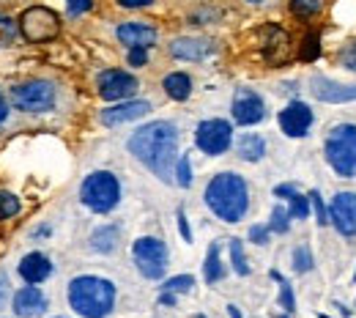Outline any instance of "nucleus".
Segmentation results:
<instances>
[{
	"instance_id": "obj_1",
	"label": "nucleus",
	"mask_w": 356,
	"mask_h": 318,
	"mask_svg": "<svg viewBox=\"0 0 356 318\" xmlns=\"http://www.w3.org/2000/svg\"><path fill=\"white\" fill-rule=\"evenodd\" d=\"M127 148L134 159H140L162 182H170L178 159V129L170 121H151L140 127L129 137Z\"/></svg>"
},
{
	"instance_id": "obj_2",
	"label": "nucleus",
	"mask_w": 356,
	"mask_h": 318,
	"mask_svg": "<svg viewBox=\"0 0 356 318\" xmlns=\"http://www.w3.org/2000/svg\"><path fill=\"white\" fill-rule=\"evenodd\" d=\"M206 206L222 220V223H238L244 220L250 209V186L238 173H217L206 186Z\"/></svg>"
},
{
	"instance_id": "obj_3",
	"label": "nucleus",
	"mask_w": 356,
	"mask_h": 318,
	"mask_svg": "<svg viewBox=\"0 0 356 318\" xmlns=\"http://www.w3.org/2000/svg\"><path fill=\"white\" fill-rule=\"evenodd\" d=\"M69 308L83 318H107L115 308V285L96 274H80L69 283Z\"/></svg>"
},
{
	"instance_id": "obj_4",
	"label": "nucleus",
	"mask_w": 356,
	"mask_h": 318,
	"mask_svg": "<svg viewBox=\"0 0 356 318\" xmlns=\"http://www.w3.org/2000/svg\"><path fill=\"white\" fill-rule=\"evenodd\" d=\"M80 200L96 214H107L121 200V182L110 170H93L80 186Z\"/></svg>"
},
{
	"instance_id": "obj_5",
	"label": "nucleus",
	"mask_w": 356,
	"mask_h": 318,
	"mask_svg": "<svg viewBox=\"0 0 356 318\" xmlns=\"http://www.w3.org/2000/svg\"><path fill=\"white\" fill-rule=\"evenodd\" d=\"M326 159L337 176L354 179L356 176V127L340 124L326 137Z\"/></svg>"
},
{
	"instance_id": "obj_6",
	"label": "nucleus",
	"mask_w": 356,
	"mask_h": 318,
	"mask_svg": "<svg viewBox=\"0 0 356 318\" xmlns=\"http://www.w3.org/2000/svg\"><path fill=\"white\" fill-rule=\"evenodd\" d=\"M19 33L31 45H47L60 33V17L47 6H31L19 17Z\"/></svg>"
},
{
	"instance_id": "obj_7",
	"label": "nucleus",
	"mask_w": 356,
	"mask_h": 318,
	"mask_svg": "<svg viewBox=\"0 0 356 318\" xmlns=\"http://www.w3.org/2000/svg\"><path fill=\"white\" fill-rule=\"evenodd\" d=\"M132 258L145 280H159L168 269V244L156 236H140L132 244Z\"/></svg>"
},
{
	"instance_id": "obj_8",
	"label": "nucleus",
	"mask_w": 356,
	"mask_h": 318,
	"mask_svg": "<svg viewBox=\"0 0 356 318\" xmlns=\"http://www.w3.org/2000/svg\"><path fill=\"white\" fill-rule=\"evenodd\" d=\"M55 86L49 80H28L11 88V104L19 113H47L55 107Z\"/></svg>"
},
{
	"instance_id": "obj_9",
	"label": "nucleus",
	"mask_w": 356,
	"mask_h": 318,
	"mask_svg": "<svg viewBox=\"0 0 356 318\" xmlns=\"http://www.w3.org/2000/svg\"><path fill=\"white\" fill-rule=\"evenodd\" d=\"M195 145L209 157H220L233 145V127L222 118L200 121L195 129Z\"/></svg>"
},
{
	"instance_id": "obj_10",
	"label": "nucleus",
	"mask_w": 356,
	"mask_h": 318,
	"mask_svg": "<svg viewBox=\"0 0 356 318\" xmlns=\"http://www.w3.org/2000/svg\"><path fill=\"white\" fill-rule=\"evenodd\" d=\"M230 113H233V121L238 127H252V124H261L266 118V104L252 88H238L233 96Z\"/></svg>"
},
{
	"instance_id": "obj_11",
	"label": "nucleus",
	"mask_w": 356,
	"mask_h": 318,
	"mask_svg": "<svg viewBox=\"0 0 356 318\" xmlns=\"http://www.w3.org/2000/svg\"><path fill=\"white\" fill-rule=\"evenodd\" d=\"M99 86V96L107 99V102H121V99H129L137 91V77L124 72V69H107L99 74L96 80Z\"/></svg>"
},
{
	"instance_id": "obj_12",
	"label": "nucleus",
	"mask_w": 356,
	"mask_h": 318,
	"mask_svg": "<svg viewBox=\"0 0 356 318\" xmlns=\"http://www.w3.org/2000/svg\"><path fill=\"white\" fill-rule=\"evenodd\" d=\"M329 223L343 236H356V192H337L329 209Z\"/></svg>"
},
{
	"instance_id": "obj_13",
	"label": "nucleus",
	"mask_w": 356,
	"mask_h": 318,
	"mask_svg": "<svg viewBox=\"0 0 356 318\" xmlns=\"http://www.w3.org/2000/svg\"><path fill=\"white\" fill-rule=\"evenodd\" d=\"M312 127V110L305 102H291L280 110V129L288 137H305Z\"/></svg>"
},
{
	"instance_id": "obj_14",
	"label": "nucleus",
	"mask_w": 356,
	"mask_h": 318,
	"mask_svg": "<svg viewBox=\"0 0 356 318\" xmlns=\"http://www.w3.org/2000/svg\"><path fill=\"white\" fill-rule=\"evenodd\" d=\"M47 308H49L47 296L42 294V288H36V285L19 288L14 294V299H11V310H14L17 318H39L47 313Z\"/></svg>"
},
{
	"instance_id": "obj_15",
	"label": "nucleus",
	"mask_w": 356,
	"mask_h": 318,
	"mask_svg": "<svg viewBox=\"0 0 356 318\" xmlns=\"http://www.w3.org/2000/svg\"><path fill=\"white\" fill-rule=\"evenodd\" d=\"M148 110H151V104H148V102H143V99L118 102V104H113V107L102 110V124H104V127H121V124H129V121L143 118Z\"/></svg>"
},
{
	"instance_id": "obj_16",
	"label": "nucleus",
	"mask_w": 356,
	"mask_h": 318,
	"mask_svg": "<svg viewBox=\"0 0 356 318\" xmlns=\"http://www.w3.org/2000/svg\"><path fill=\"white\" fill-rule=\"evenodd\" d=\"M310 91L315 99L332 102V104H343V102H354L356 99V86H343V83H334V80L321 77V74H315L310 80Z\"/></svg>"
},
{
	"instance_id": "obj_17",
	"label": "nucleus",
	"mask_w": 356,
	"mask_h": 318,
	"mask_svg": "<svg viewBox=\"0 0 356 318\" xmlns=\"http://www.w3.org/2000/svg\"><path fill=\"white\" fill-rule=\"evenodd\" d=\"M17 272L28 285H39L52 274V261L47 258L44 253H28V255H22Z\"/></svg>"
},
{
	"instance_id": "obj_18",
	"label": "nucleus",
	"mask_w": 356,
	"mask_h": 318,
	"mask_svg": "<svg viewBox=\"0 0 356 318\" xmlns=\"http://www.w3.org/2000/svg\"><path fill=\"white\" fill-rule=\"evenodd\" d=\"M115 36H118L121 45H127L129 49L132 47H151L156 42V28L148 25V22H124V25H118Z\"/></svg>"
},
{
	"instance_id": "obj_19",
	"label": "nucleus",
	"mask_w": 356,
	"mask_h": 318,
	"mask_svg": "<svg viewBox=\"0 0 356 318\" xmlns=\"http://www.w3.org/2000/svg\"><path fill=\"white\" fill-rule=\"evenodd\" d=\"M214 52V42L209 39H176L170 45V55L178 61H206Z\"/></svg>"
},
{
	"instance_id": "obj_20",
	"label": "nucleus",
	"mask_w": 356,
	"mask_h": 318,
	"mask_svg": "<svg viewBox=\"0 0 356 318\" xmlns=\"http://www.w3.org/2000/svg\"><path fill=\"white\" fill-rule=\"evenodd\" d=\"M118 239H121V230L118 225H102L90 233V250L99 253V255H107L118 247Z\"/></svg>"
},
{
	"instance_id": "obj_21",
	"label": "nucleus",
	"mask_w": 356,
	"mask_h": 318,
	"mask_svg": "<svg viewBox=\"0 0 356 318\" xmlns=\"http://www.w3.org/2000/svg\"><path fill=\"white\" fill-rule=\"evenodd\" d=\"M236 154L244 159V162H258L264 159L266 154V140L261 135H241L236 143Z\"/></svg>"
},
{
	"instance_id": "obj_22",
	"label": "nucleus",
	"mask_w": 356,
	"mask_h": 318,
	"mask_svg": "<svg viewBox=\"0 0 356 318\" xmlns=\"http://www.w3.org/2000/svg\"><path fill=\"white\" fill-rule=\"evenodd\" d=\"M162 88H165V93H168L170 99L184 102V99H189V93H192V80H189V74H184V72H170V74L162 80Z\"/></svg>"
},
{
	"instance_id": "obj_23",
	"label": "nucleus",
	"mask_w": 356,
	"mask_h": 318,
	"mask_svg": "<svg viewBox=\"0 0 356 318\" xmlns=\"http://www.w3.org/2000/svg\"><path fill=\"white\" fill-rule=\"evenodd\" d=\"M220 241H214L211 247H209V253H206V264H203V277H206V283L209 285H214V283H220L225 277V267H222V258H220Z\"/></svg>"
},
{
	"instance_id": "obj_24",
	"label": "nucleus",
	"mask_w": 356,
	"mask_h": 318,
	"mask_svg": "<svg viewBox=\"0 0 356 318\" xmlns=\"http://www.w3.org/2000/svg\"><path fill=\"white\" fill-rule=\"evenodd\" d=\"M230 261H233V272L238 274V277H247L250 274V264H247L241 239H230Z\"/></svg>"
},
{
	"instance_id": "obj_25",
	"label": "nucleus",
	"mask_w": 356,
	"mask_h": 318,
	"mask_svg": "<svg viewBox=\"0 0 356 318\" xmlns=\"http://www.w3.org/2000/svg\"><path fill=\"white\" fill-rule=\"evenodd\" d=\"M22 212V203H19V198L14 195V192H6V189H0V220H11V217H17Z\"/></svg>"
},
{
	"instance_id": "obj_26",
	"label": "nucleus",
	"mask_w": 356,
	"mask_h": 318,
	"mask_svg": "<svg viewBox=\"0 0 356 318\" xmlns=\"http://www.w3.org/2000/svg\"><path fill=\"white\" fill-rule=\"evenodd\" d=\"M291 209H288V214H291V220H305L307 214H310V195H302V192H291Z\"/></svg>"
},
{
	"instance_id": "obj_27",
	"label": "nucleus",
	"mask_w": 356,
	"mask_h": 318,
	"mask_svg": "<svg viewBox=\"0 0 356 318\" xmlns=\"http://www.w3.org/2000/svg\"><path fill=\"white\" fill-rule=\"evenodd\" d=\"M173 176H176L178 186H184V189L192 186V159H189V154H181V157L176 159V170H173Z\"/></svg>"
},
{
	"instance_id": "obj_28",
	"label": "nucleus",
	"mask_w": 356,
	"mask_h": 318,
	"mask_svg": "<svg viewBox=\"0 0 356 318\" xmlns=\"http://www.w3.org/2000/svg\"><path fill=\"white\" fill-rule=\"evenodd\" d=\"M321 8H323V0H291V14L302 17V19L315 17Z\"/></svg>"
},
{
	"instance_id": "obj_29",
	"label": "nucleus",
	"mask_w": 356,
	"mask_h": 318,
	"mask_svg": "<svg viewBox=\"0 0 356 318\" xmlns=\"http://www.w3.org/2000/svg\"><path fill=\"white\" fill-rule=\"evenodd\" d=\"M195 285V277L192 274H178V277H170L162 283V291H170V294H189Z\"/></svg>"
},
{
	"instance_id": "obj_30",
	"label": "nucleus",
	"mask_w": 356,
	"mask_h": 318,
	"mask_svg": "<svg viewBox=\"0 0 356 318\" xmlns=\"http://www.w3.org/2000/svg\"><path fill=\"white\" fill-rule=\"evenodd\" d=\"M288 228H291V214H288V209H285V206H274L271 220H268V230H271V233H288Z\"/></svg>"
},
{
	"instance_id": "obj_31",
	"label": "nucleus",
	"mask_w": 356,
	"mask_h": 318,
	"mask_svg": "<svg viewBox=\"0 0 356 318\" xmlns=\"http://www.w3.org/2000/svg\"><path fill=\"white\" fill-rule=\"evenodd\" d=\"M293 269H296L299 274H305L312 269V253L307 244H302V247L293 250Z\"/></svg>"
},
{
	"instance_id": "obj_32",
	"label": "nucleus",
	"mask_w": 356,
	"mask_h": 318,
	"mask_svg": "<svg viewBox=\"0 0 356 318\" xmlns=\"http://www.w3.org/2000/svg\"><path fill=\"white\" fill-rule=\"evenodd\" d=\"M280 308H282L285 313H293V310H296L293 288H291V283H288L285 277H280Z\"/></svg>"
},
{
	"instance_id": "obj_33",
	"label": "nucleus",
	"mask_w": 356,
	"mask_h": 318,
	"mask_svg": "<svg viewBox=\"0 0 356 318\" xmlns=\"http://www.w3.org/2000/svg\"><path fill=\"white\" fill-rule=\"evenodd\" d=\"M302 61H315L318 55H321V47H318V36L315 33H310L305 42H302Z\"/></svg>"
},
{
	"instance_id": "obj_34",
	"label": "nucleus",
	"mask_w": 356,
	"mask_h": 318,
	"mask_svg": "<svg viewBox=\"0 0 356 318\" xmlns=\"http://www.w3.org/2000/svg\"><path fill=\"white\" fill-rule=\"evenodd\" d=\"M310 206L315 209V217H318V225H326L329 223V212H326V206H323V200H321V195L312 189L310 192Z\"/></svg>"
},
{
	"instance_id": "obj_35",
	"label": "nucleus",
	"mask_w": 356,
	"mask_h": 318,
	"mask_svg": "<svg viewBox=\"0 0 356 318\" xmlns=\"http://www.w3.org/2000/svg\"><path fill=\"white\" fill-rule=\"evenodd\" d=\"M14 36H17V31H14L11 19L8 17H0V47H8L14 42Z\"/></svg>"
},
{
	"instance_id": "obj_36",
	"label": "nucleus",
	"mask_w": 356,
	"mask_h": 318,
	"mask_svg": "<svg viewBox=\"0 0 356 318\" xmlns=\"http://www.w3.org/2000/svg\"><path fill=\"white\" fill-rule=\"evenodd\" d=\"M93 8V0H66V11L69 17H83L86 11Z\"/></svg>"
},
{
	"instance_id": "obj_37",
	"label": "nucleus",
	"mask_w": 356,
	"mask_h": 318,
	"mask_svg": "<svg viewBox=\"0 0 356 318\" xmlns=\"http://www.w3.org/2000/svg\"><path fill=\"white\" fill-rule=\"evenodd\" d=\"M129 63L132 66H145L148 63V47H132L129 49Z\"/></svg>"
},
{
	"instance_id": "obj_38",
	"label": "nucleus",
	"mask_w": 356,
	"mask_h": 318,
	"mask_svg": "<svg viewBox=\"0 0 356 318\" xmlns=\"http://www.w3.org/2000/svg\"><path fill=\"white\" fill-rule=\"evenodd\" d=\"M250 241H255V244H266L268 241V225H252L250 228Z\"/></svg>"
},
{
	"instance_id": "obj_39",
	"label": "nucleus",
	"mask_w": 356,
	"mask_h": 318,
	"mask_svg": "<svg viewBox=\"0 0 356 318\" xmlns=\"http://www.w3.org/2000/svg\"><path fill=\"white\" fill-rule=\"evenodd\" d=\"M340 61H343V66H346V69H351V72H356V45H351L348 49H343Z\"/></svg>"
},
{
	"instance_id": "obj_40",
	"label": "nucleus",
	"mask_w": 356,
	"mask_h": 318,
	"mask_svg": "<svg viewBox=\"0 0 356 318\" xmlns=\"http://www.w3.org/2000/svg\"><path fill=\"white\" fill-rule=\"evenodd\" d=\"M8 294H11V283L6 274H0V310L8 305Z\"/></svg>"
},
{
	"instance_id": "obj_41",
	"label": "nucleus",
	"mask_w": 356,
	"mask_h": 318,
	"mask_svg": "<svg viewBox=\"0 0 356 318\" xmlns=\"http://www.w3.org/2000/svg\"><path fill=\"white\" fill-rule=\"evenodd\" d=\"M178 230H181V236H184V241H192V230H189V223H186V214H184V209H178Z\"/></svg>"
},
{
	"instance_id": "obj_42",
	"label": "nucleus",
	"mask_w": 356,
	"mask_h": 318,
	"mask_svg": "<svg viewBox=\"0 0 356 318\" xmlns=\"http://www.w3.org/2000/svg\"><path fill=\"white\" fill-rule=\"evenodd\" d=\"M159 305H165V308H173V305H176V294H170V291H162V294H159Z\"/></svg>"
},
{
	"instance_id": "obj_43",
	"label": "nucleus",
	"mask_w": 356,
	"mask_h": 318,
	"mask_svg": "<svg viewBox=\"0 0 356 318\" xmlns=\"http://www.w3.org/2000/svg\"><path fill=\"white\" fill-rule=\"evenodd\" d=\"M151 0H118V6H124V8H143V6H148Z\"/></svg>"
},
{
	"instance_id": "obj_44",
	"label": "nucleus",
	"mask_w": 356,
	"mask_h": 318,
	"mask_svg": "<svg viewBox=\"0 0 356 318\" xmlns=\"http://www.w3.org/2000/svg\"><path fill=\"white\" fill-rule=\"evenodd\" d=\"M6 118H8V104H6V96L0 93V127L6 124Z\"/></svg>"
},
{
	"instance_id": "obj_45",
	"label": "nucleus",
	"mask_w": 356,
	"mask_h": 318,
	"mask_svg": "<svg viewBox=\"0 0 356 318\" xmlns=\"http://www.w3.org/2000/svg\"><path fill=\"white\" fill-rule=\"evenodd\" d=\"M227 313H230V318H241V313H238L236 305H227Z\"/></svg>"
},
{
	"instance_id": "obj_46",
	"label": "nucleus",
	"mask_w": 356,
	"mask_h": 318,
	"mask_svg": "<svg viewBox=\"0 0 356 318\" xmlns=\"http://www.w3.org/2000/svg\"><path fill=\"white\" fill-rule=\"evenodd\" d=\"M49 233V228H39V230H33V236H47Z\"/></svg>"
},
{
	"instance_id": "obj_47",
	"label": "nucleus",
	"mask_w": 356,
	"mask_h": 318,
	"mask_svg": "<svg viewBox=\"0 0 356 318\" xmlns=\"http://www.w3.org/2000/svg\"><path fill=\"white\" fill-rule=\"evenodd\" d=\"M250 3H261V0H250Z\"/></svg>"
},
{
	"instance_id": "obj_48",
	"label": "nucleus",
	"mask_w": 356,
	"mask_h": 318,
	"mask_svg": "<svg viewBox=\"0 0 356 318\" xmlns=\"http://www.w3.org/2000/svg\"><path fill=\"white\" fill-rule=\"evenodd\" d=\"M282 318H288V316H282Z\"/></svg>"
},
{
	"instance_id": "obj_49",
	"label": "nucleus",
	"mask_w": 356,
	"mask_h": 318,
	"mask_svg": "<svg viewBox=\"0 0 356 318\" xmlns=\"http://www.w3.org/2000/svg\"><path fill=\"white\" fill-rule=\"evenodd\" d=\"M354 277H356V274H354Z\"/></svg>"
}]
</instances>
